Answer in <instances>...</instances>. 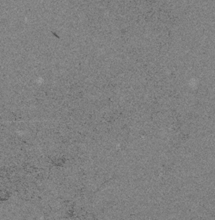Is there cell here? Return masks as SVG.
<instances>
[{"label": "cell", "instance_id": "6da1fadb", "mask_svg": "<svg viewBox=\"0 0 215 220\" xmlns=\"http://www.w3.org/2000/svg\"><path fill=\"white\" fill-rule=\"evenodd\" d=\"M52 164L55 167H61L64 164V159L62 156H54L51 158Z\"/></svg>", "mask_w": 215, "mask_h": 220}, {"label": "cell", "instance_id": "7a4b0ae2", "mask_svg": "<svg viewBox=\"0 0 215 220\" xmlns=\"http://www.w3.org/2000/svg\"><path fill=\"white\" fill-rule=\"evenodd\" d=\"M11 197L10 192L5 190L0 189V201H6Z\"/></svg>", "mask_w": 215, "mask_h": 220}]
</instances>
